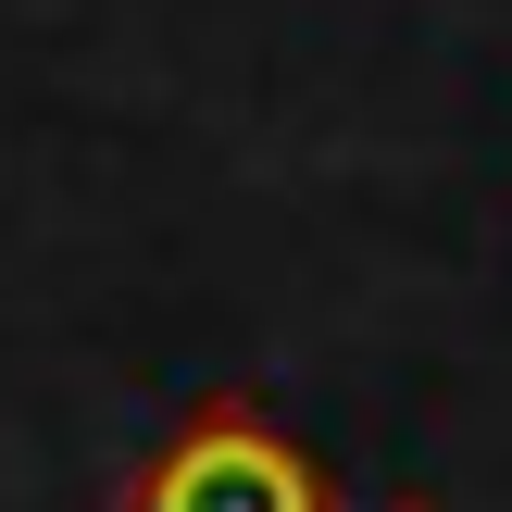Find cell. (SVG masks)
<instances>
[{"label":"cell","mask_w":512,"mask_h":512,"mask_svg":"<svg viewBox=\"0 0 512 512\" xmlns=\"http://www.w3.org/2000/svg\"><path fill=\"white\" fill-rule=\"evenodd\" d=\"M125 512H338V488H325V463L275 413L200 400V413L150 450V475L125 488Z\"/></svg>","instance_id":"1"},{"label":"cell","mask_w":512,"mask_h":512,"mask_svg":"<svg viewBox=\"0 0 512 512\" xmlns=\"http://www.w3.org/2000/svg\"><path fill=\"white\" fill-rule=\"evenodd\" d=\"M388 512H425V500H388Z\"/></svg>","instance_id":"2"}]
</instances>
